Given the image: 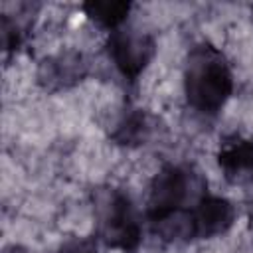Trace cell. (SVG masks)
I'll return each mask as SVG.
<instances>
[{
    "instance_id": "9",
    "label": "cell",
    "mask_w": 253,
    "mask_h": 253,
    "mask_svg": "<svg viewBox=\"0 0 253 253\" xmlns=\"http://www.w3.org/2000/svg\"><path fill=\"white\" fill-rule=\"evenodd\" d=\"M148 132H150V126H148L146 115L140 109H128L117 121L111 132V138L123 146H136L146 140Z\"/></svg>"
},
{
    "instance_id": "7",
    "label": "cell",
    "mask_w": 253,
    "mask_h": 253,
    "mask_svg": "<svg viewBox=\"0 0 253 253\" xmlns=\"http://www.w3.org/2000/svg\"><path fill=\"white\" fill-rule=\"evenodd\" d=\"M217 164L231 184L253 182V140L235 138L221 146L217 152Z\"/></svg>"
},
{
    "instance_id": "2",
    "label": "cell",
    "mask_w": 253,
    "mask_h": 253,
    "mask_svg": "<svg viewBox=\"0 0 253 253\" xmlns=\"http://www.w3.org/2000/svg\"><path fill=\"white\" fill-rule=\"evenodd\" d=\"M235 221V208L221 196H204L186 215H174L156 231L166 237L210 239L223 235Z\"/></svg>"
},
{
    "instance_id": "5",
    "label": "cell",
    "mask_w": 253,
    "mask_h": 253,
    "mask_svg": "<svg viewBox=\"0 0 253 253\" xmlns=\"http://www.w3.org/2000/svg\"><path fill=\"white\" fill-rule=\"evenodd\" d=\"M107 51L115 67L121 71V75L128 81H136L138 75L146 69L150 59L154 57L156 45H154L152 36L140 30L119 28L111 32L109 42H107Z\"/></svg>"
},
{
    "instance_id": "8",
    "label": "cell",
    "mask_w": 253,
    "mask_h": 253,
    "mask_svg": "<svg viewBox=\"0 0 253 253\" xmlns=\"http://www.w3.org/2000/svg\"><path fill=\"white\" fill-rule=\"evenodd\" d=\"M81 8H83L85 16L89 20H93L97 26H101L109 32H115L126 22L132 4L121 2V0H89Z\"/></svg>"
},
{
    "instance_id": "3",
    "label": "cell",
    "mask_w": 253,
    "mask_h": 253,
    "mask_svg": "<svg viewBox=\"0 0 253 253\" xmlns=\"http://www.w3.org/2000/svg\"><path fill=\"white\" fill-rule=\"evenodd\" d=\"M99 237L113 249L132 253L140 245V225L132 204L121 190H111L99 211Z\"/></svg>"
},
{
    "instance_id": "11",
    "label": "cell",
    "mask_w": 253,
    "mask_h": 253,
    "mask_svg": "<svg viewBox=\"0 0 253 253\" xmlns=\"http://www.w3.org/2000/svg\"><path fill=\"white\" fill-rule=\"evenodd\" d=\"M57 253H99L97 241L91 237H73L65 241Z\"/></svg>"
},
{
    "instance_id": "1",
    "label": "cell",
    "mask_w": 253,
    "mask_h": 253,
    "mask_svg": "<svg viewBox=\"0 0 253 253\" xmlns=\"http://www.w3.org/2000/svg\"><path fill=\"white\" fill-rule=\"evenodd\" d=\"M184 91L188 103L206 115L221 111L233 93V73L223 53L210 45H196L186 61Z\"/></svg>"
},
{
    "instance_id": "6",
    "label": "cell",
    "mask_w": 253,
    "mask_h": 253,
    "mask_svg": "<svg viewBox=\"0 0 253 253\" xmlns=\"http://www.w3.org/2000/svg\"><path fill=\"white\" fill-rule=\"evenodd\" d=\"M87 73V61L77 51H65L45 57L38 69V81L47 91H59L75 85Z\"/></svg>"
},
{
    "instance_id": "4",
    "label": "cell",
    "mask_w": 253,
    "mask_h": 253,
    "mask_svg": "<svg viewBox=\"0 0 253 253\" xmlns=\"http://www.w3.org/2000/svg\"><path fill=\"white\" fill-rule=\"evenodd\" d=\"M190 196V176L184 168L168 164L150 182L146 215L154 229L174 215H178L182 204Z\"/></svg>"
},
{
    "instance_id": "10",
    "label": "cell",
    "mask_w": 253,
    "mask_h": 253,
    "mask_svg": "<svg viewBox=\"0 0 253 253\" xmlns=\"http://www.w3.org/2000/svg\"><path fill=\"white\" fill-rule=\"evenodd\" d=\"M20 43H22L20 26L16 22H12L8 16H2V45H4V51L18 49Z\"/></svg>"
}]
</instances>
